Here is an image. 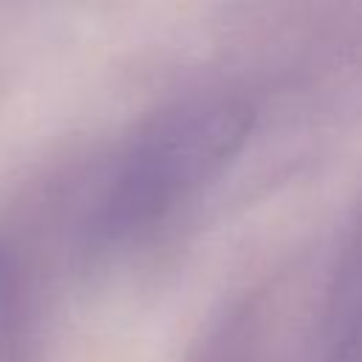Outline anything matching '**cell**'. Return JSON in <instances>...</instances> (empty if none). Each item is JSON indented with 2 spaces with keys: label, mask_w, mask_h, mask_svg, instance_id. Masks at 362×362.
<instances>
[{
  "label": "cell",
  "mask_w": 362,
  "mask_h": 362,
  "mask_svg": "<svg viewBox=\"0 0 362 362\" xmlns=\"http://www.w3.org/2000/svg\"><path fill=\"white\" fill-rule=\"evenodd\" d=\"M311 362H362V215L345 235L311 328Z\"/></svg>",
  "instance_id": "obj_2"
},
{
  "label": "cell",
  "mask_w": 362,
  "mask_h": 362,
  "mask_svg": "<svg viewBox=\"0 0 362 362\" xmlns=\"http://www.w3.org/2000/svg\"><path fill=\"white\" fill-rule=\"evenodd\" d=\"M255 122L252 102L226 90L192 93L153 113L107 178L85 229L88 252L119 257L153 243L229 173Z\"/></svg>",
  "instance_id": "obj_1"
}]
</instances>
